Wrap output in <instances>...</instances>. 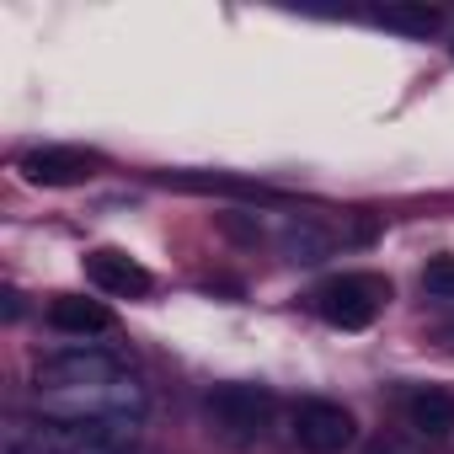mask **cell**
Returning a JSON list of instances; mask_svg holds the SVG:
<instances>
[{
	"mask_svg": "<svg viewBox=\"0 0 454 454\" xmlns=\"http://www.w3.org/2000/svg\"><path fill=\"white\" fill-rule=\"evenodd\" d=\"M203 411H208V427H214L224 443L252 449V443L268 438V427H273V417H278V395H273L268 385L236 380V385H214L208 401H203Z\"/></svg>",
	"mask_w": 454,
	"mask_h": 454,
	"instance_id": "1",
	"label": "cell"
},
{
	"mask_svg": "<svg viewBox=\"0 0 454 454\" xmlns=\"http://www.w3.org/2000/svg\"><path fill=\"white\" fill-rule=\"evenodd\" d=\"M385 305H390V278L385 273H337L316 289V316L337 332L374 326Z\"/></svg>",
	"mask_w": 454,
	"mask_h": 454,
	"instance_id": "2",
	"label": "cell"
},
{
	"mask_svg": "<svg viewBox=\"0 0 454 454\" xmlns=\"http://www.w3.org/2000/svg\"><path fill=\"white\" fill-rule=\"evenodd\" d=\"M129 380V364L107 348H65L33 364V385L38 395H75V390H97V385H118Z\"/></svg>",
	"mask_w": 454,
	"mask_h": 454,
	"instance_id": "3",
	"label": "cell"
},
{
	"mask_svg": "<svg viewBox=\"0 0 454 454\" xmlns=\"http://www.w3.org/2000/svg\"><path fill=\"white\" fill-rule=\"evenodd\" d=\"M289 433H294V443H300L305 454H342V449H353L358 422H353V411H348L342 401H332V395H305V401H294V411H289Z\"/></svg>",
	"mask_w": 454,
	"mask_h": 454,
	"instance_id": "4",
	"label": "cell"
},
{
	"mask_svg": "<svg viewBox=\"0 0 454 454\" xmlns=\"http://www.w3.org/2000/svg\"><path fill=\"white\" fill-rule=\"evenodd\" d=\"M97 166H102V155L81 150V145H38L17 160L22 182H33V187H81L97 176Z\"/></svg>",
	"mask_w": 454,
	"mask_h": 454,
	"instance_id": "5",
	"label": "cell"
},
{
	"mask_svg": "<svg viewBox=\"0 0 454 454\" xmlns=\"http://www.w3.org/2000/svg\"><path fill=\"white\" fill-rule=\"evenodd\" d=\"M81 262H86V278H91L102 294H113V300H139V294H150V289H155L150 268H145L139 257L118 252V247H91Z\"/></svg>",
	"mask_w": 454,
	"mask_h": 454,
	"instance_id": "6",
	"label": "cell"
},
{
	"mask_svg": "<svg viewBox=\"0 0 454 454\" xmlns=\"http://www.w3.org/2000/svg\"><path fill=\"white\" fill-rule=\"evenodd\" d=\"M49 326L65 332V337H97V332H113V310L102 300H86V294H54L49 300Z\"/></svg>",
	"mask_w": 454,
	"mask_h": 454,
	"instance_id": "7",
	"label": "cell"
},
{
	"mask_svg": "<svg viewBox=\"0 0 454 454\" xmlns=\"http://www.w3.org/2000/svg\"><path fill=\"white\" fill-rule=\"evenodd\" d=\"M406 427H411L417 438H433V443L454 438V395H449V390H433V385L411 390V395H406Z\"/></svg>",
	"mask_w": 454,
	"mask_h": 454,
	"instance_id": "8",
	"label": "cell"
},
{
	"mask_svg": "<svg viewBox=\"0 0 454 454\" xmlns=\"http://www.w3.org/2000/svg\"><path fill=\"white\" fill-rule=\"evenodd\" d=\"M278 247H284V257H294V262H321V257H332L337 236L326 231L316 214H289L284 231H278Z\"/></svg>",
	"mask_w": 454,
	"mask_h": 454,
	"instance_id": "9",
	"label": "cell"
},
{
	"mask_svg": "<svg viewBox=\"0 0 454 454\" xmlns=\"http://www.w3.org/2000/svg\"><path fill=\"white\" fill-rule=\"evenodd\" d=\"M374 22L385 27V33H401V38H433L438 27H443V12H433V6H422V0H406V6H385V12H374Z\"/></svg>",
	"mask_w": 454,
	"mask_h": 454,
	"instance_id": "10",
	"label": "cell"
},
{
	"mask_svg": "<svg viewBox=\"0 0 454 454\" xmlns=\"http://www.w3.org/2000/svg\"><path fill=\"white\" fill-rule=\"evenodd\" d=\"M422 294L433 300H454V257H438L422 268Z\"/></svg>",
	"mask_w": 454,
	"mask_h": 454,
	"instance_id": "11",
	"label": "cell"
},
{
	"mask_svg": "<svg viewBox=\"0 0 454 454\" xmlns=\"http://www.w3.org/2000/svg\"><path fill=\"white\" fill-rule=\"evenodd\" d=\"M364 454H417V443H411V438H401V433H380Z\"/></svg>",
	"mask_w": 454,
	"mask_h": 454,
	"instance_id": "12",
	"label": "cell"
},
{
	"mask_svg": "<svg viewBox=\"0 0 454 454\" xmlns=\"http://www.w3.org/2000/svg\"><path fill=\"white\" fill-rule=\"evenodd\" d=\"M443 337H454V326H449V332H443Z\"/></svg>",
	"mask_w": 454,
	"mask_h": 454,
	"instance_id": "13",
	"label": "cell"
}]
</instances>
